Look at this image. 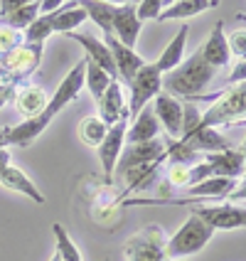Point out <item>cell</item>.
<instances>
[{
  "label": "cell",
  "instance_id": "obj_1",
  "mask_svg": "<svg viewBox=\"0 0 246 261\" xmlns=\"http://www.w3.org/2000/svg\"><path fill=\"white\" fill-rule=\"evenodd\" d=\"M84 69H87V59H79V62L74 64L72 72L62 79V84L57 87L54 96L49 99L47 109H44L40 116L28 118V121H22V123H17V126L0 128V136H3L5 148H8V145H22V148H25V145L35 143L44 130H47V126L62 114V109L79 99V94L84 91Z\"/></svg>",
  "mask_w": 246,
  "mask_h": 261
},
{
  "label": "cell",
  "instance_id": "obj_2",
  "mask_svg": "<svg viewBox=\"0 0 246 261\" xmlns=\"http://www.w3.org/2000/svg\"><path fill=\"white\" fill-rule=\"evenodd\" d=\"M214 76H217V69L209 67L200 52H195V55L189 59H185L175 72L162 76V91L175 96V99L189 101V99L204 94V89L212 84Z\"/></svg>",
  "mask_w": 246,
  "mask_h": 261
},
{
  "label": "cell",
  "instance_id": "obj_3",
  "mask_svg": "<svg viewBox=\"0 0 246 261\" xmlns=\"http://www.w3.org/2000/svg\"><path fill=\"white\" fill-rule=\"evenodd\" d=\"M246 123V82L236 87L222 89L217 101L200 118L197 128H219V126H244Z\"/></svg>",
  "mask_w": 246,
  "mask_h": 261
},
{
  "label": "cell",
  "instance_id": "obj_4",
  "mask_svg": "<svg viewBox=\"0 0 246 261\" xmlns=\"http://www.w3.org/2000/svg\"><path fill=\"white\" fill-rule=\"evenodd\" d=\"M212 237H214V229L207 222H202V219L195 217V215H189L187 222L168 239L165 254H168V259L182 261V259H187V256L200 254L212 242Z\"/></svg>",
  "mask_w": 246,
  "mask_h": 261
},
{
  "label": "cell",
  "instance_id": "obj_5",
  "mask_svg": "<svg viewBox=\"0 0 246 261\" xmlns=\"http://www.w3.org/2000/svg\"><path fill=\"white\" fill-rule=\"evenodd\" d=\"M168 237L160 224H145L123 244L126 261H168Z\"/></svg>",
  "mask_w": 246,
  "mask_h": 261
},
{
  "label": "cell",
  "instance_id": "obj_6",
  "mask_svg": "<svg viewBox=\"0 0 246 261\" xmlns=\"http://www.w3.org/2000/svg\"><path fill=\"white\" fill-rule=\"evenodd\" d=\"M42 52H44V44H20L10 52L0 55V67L5 69L8 79L15 82V84H22L28 76L37 72L40 62H42Z\"/></svg>",
  "mask_w": 246,
  "mask_h": 261
},
{
  "label": "cell",
  "instance_id": "obj_7",
  "mask_svg": "<svg viewBox=\"0 0 246 261\" xmlns=\"http://www.w3.org/2000/svg\"><path fill=\"white\" fill-rule=\"evenodd\" d=\"M128 89H130L128 118L133 121L162 91V74L158 72L155 64H143V69L128 82Z\"/></svg>",
  "mask_w": 246,
  "mask_h": 261
},
{
  "label": "cell",
  "instance_id": "obj_8",
  "mask_svg": "<svg viewBox=\"0 0 246 261\" xmlns=\"http://www.w3.org/2000/svg\"><path fill=\"white\" fill-rule=\"evenodd\" d=\"M195 217H200L202 222H207L214 232L217 229H241L246 227V207L236 202H217V204H195L192 210Z\"/></svg>",
  "mask_w": 246,
  "mask_h": 261
},
{
  "label": "cell",
  "instance_id": "obj_9",
  "mask_svg": "<svg viewBox=\"0 0 246 261\" xmlns=\"http://www.w3.org/2000/svg\"><path fill=\"white\" fill-rule=\"evenodd\" d=\"M126 130H128V118H121L118 123H114L106 138L101 141V145L96 148L99 150V160H101V170H103V180L108 182V188L114 185L116 180V163L126 148Z\"/></svg>",
  "mask_w": 246,
  "mask_h": 261
},
{
  "label": "cell",
  "instance_id": "obj_10",
  "mask_svg": "<svg viewBox=\"0 0 246 261\" xmlns=\"http://www.w3.org/2000/svg\"><path fill=\"white\" fill-rule=\"evenodd\" d=\"M165 148H168V141H160V138L148 141V143L126 145L123 153H121V158H118V163H116V173L123 177L126 173L141 168V165H148V163H153V160L162 158V155H165Z\"/></svg>",
  "mask_w": 246,
  "mask_h": 261
},
{
  "label": "cell",
  "instance_id": "obj_11",
  "mask_svg": "<svg viewBox=\"0 0 246 261\" xmlns=\"http://www.w3.org/2000/svg\"><path fill=\"white\" fill-rule=\"evenodd\" d=\"M155 118H158L160 128H165V133L170 136V141H180L182 138V114H185V103L180 99H175L170 94L160 91L158 96L153 99Z\"/></svg>",
  "mask_w": 246,
  "mask_h": 261
},
{
  "label": "cell",
  "instance_id": "obj_12",
  "mask_svg": "<svg viewBox=\"0 0 246 261\" xmlns=\"http://www.w3.org/2000/svg\"><path fill=\"white\" fill-rule=\"evenodd\" d=\"M40 17V0L20 3V0H0V25L13 30H25Z\"/></svg>",
  "mask_w": 246,
  "mask_h": 261
},
{
  "label": "cell",
  "instance_id": "obj_13",
  "mask_svg": "<svg viewBox=\"0 0 246 261\" xmlns=\"http://www.w3.org/2000/svg\"><path fill=\"white\" fill-rule=\"evenodd\" d=\"M138 32H141V20L135 15V3H118L114 8V32L111 35L121 44L135 49Z\"/></svg>",
  "mask_w": 246,
  "mask_h": 261
},
{
  "label": "cell",
  "instance_id": "obj_14",
  "mask_svg": "<svg viewBox=\"0 0 246 261\" xmlns=\"http://www.w3.org/2000/svg\"><path fill=\"white\" fill-rule=\"evenodd\" d=\"M103 44L108 47V52H111V57H114V64H116V72L123 82H130L135 74L143 69V64H145L143 57H141L135 49L121 44L114 35H103Z\"/></svg>",
  "mask_w": 246,
  "mask_h": 261
},
{
  "label": "cell",
  "instance_id": "obj_15",
  "mask_svg": "<svg viewBox=\"0 0 246 261\" xmlns=\"http://www.w3.org/2000/svg\"><path fill=\"white\" fill-rule=\"evenodd\" d=\"M96 116L101 118L108 128L114 123H118L121 118H128V106L123 101V89H121L118 79H111L108 89L103 91V96L99 99V114Z\"/></svg>",
  "mask_w": 246,
  "mask_h": 261
},
{
  "label": "cell",
  "instance_id": "obj_16",
  "mask_svg": "<svg viewBox=\"0 0 246 261\" xmlns=\"http://www.w3.org/2000/svg\"><path fill=\"white\" fill-rule=\"evenodd\" d=\"M67 37H69V40H74V42H79L81 47H84V52H87V59H89V62H94L96 67H101V69L108 74L111 79H118L114 57H111L108 47H106L101 40H96L94 35H84V32H69Z\"/></svg>",
  "mask_w": 246,
  "mask_h": 261
},
{
  "label": "cell",
  "instance_id": "obj_17",
  "mask_svg": "<svg viewBox=\"0 0 246 261\" xmlns=\"http://www.w3.org/2000/svg\"><path fill=\"white\" fill-rule=\"evenodd\" d=\"M180 143L187 145L189 150L195 153H224V150H232L234 145L219 133L217 128H195L189 136H182Z\"/></svg>",
  "mask_w": 246,
  "mask_h": 261
},
{
  "label": "cell",
  "instance_id": "obj_18",
  "mask_svg": "<svg viewBox=\"0 0 246 261\" xmlns=\"http://www.w3.org/2000/svg\"><path fill=\"white\" fill-rule=\"evenodd\" d=\"M204 163L212 168V177L236 180V177H241L246 173V160L236 148L224 150V153H209V155H204Z\"/></svg>",
  "mask_w": 246,
  "mask_h": 261
},
{
  "label": "cell",
  "instance_id": "obj_19",
  "mask_svg": "<svg viewBox=\"0 0 246 261\" xmlns=\"http://www.w3.org/2000/svg\"><path fill=\"white\" fill-rule=\"evenodd\" d=\"M197 52H200L204 62H207L209 67H214V69H222V67L229 64L232 55H229V44H227V35H224V25H222V22H217V25L212 28L207 42H204Z\"/></svg>",
  "mask_w": 246,
  "mask_h": 261
},
{
  "label": "cell",
  "instance_id": "obj_20",
  "mask_svg": "<svg viewBox=\"0 0 246 261\" xmlns=\"http://www.w3.org/2000/svg\"><path fill=\"white\" fill-rule=\"evenodd\" d=\"M187 32L189 28L187 25H180L177 28V32H175V37L168 42V47L160 52L158 62H153L155 67H158V72L165 76V74L175 72L182 62H185V44H187Z\"/></svg>",
  "mask_w": 246,
  "mask_h": 261
},
{
  "label": "cell",
  "instance_id": "obj_21",
  "mask_svg": "<svg viewBox=\"0 0 246 261\" xmlns=\"http://www.w3.org/2000/svg\"><path fill=\"white\" fill-rule=\"evenodd\" d=\"M47 103H49V96H47V91H44L42 87L22 84V87L15 91V106H17V111L25 116V121L40 116L44 109H47Z\"/></svg>",
  "mask_w": 246,
  "mask_h": 261
},
{
  "label": "cell",
  "instance_id": "obj_22",
  "mask_svg": "<svg viewBox=\"0 0 246 261\" xmlns=\"http://www.w3.org/2000/svg\"><path fill=\"white\" fill-rule=\"evenodd\" d=\"M160 133V123L155 118V111L150 106H145L138 116L130 121V128L126 130V143H148V141H155Z\"/></svg>",
  "mask_w": 246,
  "mask_h": 261
},
{
  "label": "cell",
  "instance_id": "obj_23",
  "mask_svg": "<svg viewBox=\"0 0 246 261\" xmlns=\"http://www.w3.org/2000/svg\"><path fill=\"white\" fill-rule=\"evenodd\" d=\"M0 185L8 188V190H15V192H20V195H25V197H30L32 202L44 204V195L37 190V185H35L17 165H13V163L5 165V170L0 173Z\"/></svg>",
  "mask_w": 246,
  "mask_h": 261
},
{
  "label": "cell",
  "instance_id": "obj_24",
  "mask_svg": "<svg viewBox=\"0 0 246 261\" xmlns=\"http://www.w3.org/2000/svg\"><path fill=\"white\" fill-rule=\"evenodd\" d=\"M87 20V10L79 3H64L59 10L49 13V22H52V32H62L69 35L76 32V28Z\"/></svg>",
  "mask_w": 246,
  "mask_h": 261
},
{
  "label": "cell",
  "instance_id": "obj_25",
  "mask_svg": "<svg viewBox=\"0 0 246 261\" xmlns=\"http://www.w3.org/2000/svg\"><path fill=\"white\" fill-rule=\"evenodd\" d=\"M219 0H177V3H170L158 20L160 22H168V20H187V17H195L200 13H207L212 8H217Z\"/></svg>",
  "mask_w": 246,
  "mask_h": 261
},
{
  "label": "cell",
  "instance_id": "obj_26",
  "mask_svg": "<svg viewBox=\"0 0 246 261\" xmlns=\"http://www.w3.org/2000/svg\"><path fill=\"white\" fill-rule=\"evenodd\" d=\"M84 10H87V17H91L103 35H111L114 32V8L116 3H103V0H81L79 3Z\"/></svg>",
  "mask_w": 246,
  "mask_h": 261
},
{
  "label": "cell",
  "instance_id": "obj_27",
  "mask_svg": "<svg viewBox=\"0 0 246 261\" xmlns=\"http://www.w3.org/2000/svg\"><path fill=\"white\" fill-rule=\"evenodd\" d=\"M108 133V126L99 116H84L79 121V141L89 148H99Z\"/></svg>",
  "mask_w": 246,
  "mask_h": 261
},
{
  "label": "cell",
  "instance_id": "obj_28",
  "mask_svg": "<svg viewBox=\"0 0 246 261\" xmlns=\"http://www.w3.org/2000/svg\"><path fill=\"white\" fill-rule=\"evenodd\" d=\"M87 59V57H84ZM111 84V76L103 72L101 67H96L94 62L87 59V69H84V87H89V94L94 96V101L99 103V99L103 96V91Z\"/></svg>",
  "mask_w": 246,
  "mask_h": 261
},
{
  "label": "cell",
  "instance_id": "obj_29",
  "mask_svg": "<svg viewBox=\"0 0 246 261\" xmlns=\"http://www.w3.org/2000/svg\"><path fill=\"white\" fill-rule=\"evenodd\" d=\"M52 232H54V242H57V254L62 261H81V251L76 249V244L72 242V237L67 234V229L54 222L52 224Z\"/></svg>",
  "mask_w": 246,
  "mask_h": 261
},
{
  "label": "cell",
  "instance_id": "obj_30",
  "mask_svg": "<svg viewBox=\"0 0 246 261\" xmlns=\"http://www.w3.org/2000/svg\"><path fill=\"white\" fill-rule=\"evenodd\" d=\"M52 35V22H49V15H40L25 32H22V40L25 44H44V40Z\"/></svg>",
  "mask_w": 246,
  "mask_h": 261
},
{
  "label": "cell",
  "instance_id": "obj_31",
  "mask_svg": "<svg viewBox=\"0 0 246 261\" xmlns=\"http://www.w3.org/2000/svg\"><path fill=\"white\" fill-rule=\"evenodd\" d=\"M168 5L170 3H165V0H143V3H135V15H138L141 22L143 20H158Z\"/></svg>",
  "mask_w": 246,
  "mask_h": 261
},
{
  "label": "cell",
  "instance_id": "obj_32",
  "mask_svg": "<svg viewBox=\"0 0 246 261\" xmlns=\"http://www.w3.org/2000/svg\"><path fill=\"white\" fill-rule=\"evenodd\" d=\"M168 185L177 190H185L189 185V165L182 163H170L168 168Z\"/></svg>",
  "mask_w": 246,
  "mask_h": 261
},
{
  "label": "cell",
  "instance_id": "obj_33",
  "mask_svg": "<svg viewBox=\"0 0 246 261\" xmlns=\"http://www.w3.org/2000/svg\"><path fill=\"white\" fill-rule=\"evenodd\" d=\"M22 42H25V40H22V35H20L17 30L0 25V55H5V52L15 49V47H20Z\"/></svg>",
  "mask_w": 246,
  "mask_h": 261
},
{
  "label": "cell",
  "instance_id": "obj_34",
  "mask_svg": "<svg viewBox=\"0 0 246 261\" xmlns=\"http://www.w3.org/2000/svg\"><path fill=\"white\" fill-rule=\"evenodd\" d=\"M229 44V55H236L239 59H246V30H236L227 37Z\"/></svg>",
  "mask_w": 246,
  "mask_h": 261
},
{
  "label": "cell",
  "instance_id": "obj_35",
  "mask_svg": "<svg viewBox=\"0 0 246 261\" xmlns=\"http://www.w3.org/2000/svg\"><path fill=\"white\" fill-rule=\"evenodd\" d=\"M244 82H246V59H239V62L234 64V72L229 74L227 84H229V87H236V84H244Z\"/></svg>",
  "mask_w": 246,
  "mask_h": 261
},
{
  "label": "cell",
  "instance_id": "obj_36",
  "mask_svg": "<svg viewBox=\"0 0 246 261\" xmlns=\"http://www.w3.org/2000/svg\"><path fill=\"white\" fill-rule=\"evenodd\" d=\"M17 87H20V84H15V82H10V79L0 82V109H3V106H5V103H8L15 96Z\"/></svg>",
  "mask_w": 246,
  "mask_h": 261
},
{
  "label": "cell",
  "instance_id": "obj_37",
  "mask_svg": "<svg viewBox=\"0 0 246 261\" xmlns=\"http://www.w3.org/2000/svg\"><path fill=\"white\" fill-rule=\"evenodd\" d=\"M227 202H246V180L241 182V185H236V190H234L232 195L227 197Z\"/></svg>",
  "mask_w": 246,
  "mask_h": 261
},
{
  "label": "cell",
  "instance_id": "obj_38",
  "mask_svg": "<svg viewBox=\"0 0 246 261\" xmlns=\"http://www.w3.org/2000/svg\"><path fill=\"white\" fill-rule=\"evenodd\" d=\"M64 3L62 0H44V3H40V15H49L54 13V10H59Z\"/></svg>",
  "mask_w": 246,
  "mask_h": 261
},
{
  "label": "cell",
  "instance_id": "obj_39",
  "mask_svg": "<svg viewBox=\"0 0 246 261\" xmlns=\"http://www.w3.org/2000/svg\"><path fill=\"white\" fill-rule=\"evenodd\" d=\"M239 153L244 155V160H246V138H244V143H241V148H239Z\"/></svg>",
  "mask_w": 246,
  "mask_h": 261
},
{
  "label": "cell",
  "instance_id": "obj_40",
  "mask_svg": "<svg viewBox=\"0 0 246 261\" xmlns=\"http://www.w3.org/2000/svg\"><path fill=\"white\" fill-rule=\"evenodd\" d=\"M49 261H62V259H59V254H54V256H52V259H49Z\"/></svg>",
  "mask_w": 246,
  "mask_h": 261
},
{
  "label": "cell",
  "instance_id": "obj_41",
  "mask_svg": "<svg viewBox=\"0 0 246 261\" xmlns=\"http://www.w3.org/2000/svg\"><path fill=\"white\" fill-rule=\"evenodd\" d=\"M0 76H8V74H5V69H3V67H0Z\"/></svg>",
  "mask_w": 246,
  "mask_h": 261
},
{
  "label": "cell",
  "instance_id": "obj_42",
  "mask_svg": "<svg viewBox=\"0 0 246 261\" xmlns=\"http://www.w3.org/2000/svg\"><path fill=\"white\" fill-rule=\"evenodd\" d=\"M244 180H246V177H244Z\"/></svg>",
  "mask_w": 246,
  "mask_h": 261
},
{
  "label": "cell",
  "instance_id": "obj_43",
  "mask_svg": "<svg viewBox=\"0 0 246 261\" xmlns=\"http://www.w3.org/2000/svg\"><path fill=\"white\" fill-rule=\"evenodd\" d=\"M244 126H246V123H244Z\"/></svg>",
  "mask_w": 246,
  "mask_h": 261
}]
</instances>
